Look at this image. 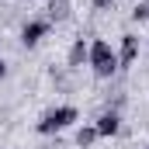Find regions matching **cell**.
I'll return each instance as SVG.
<instances>
[{
    "label": "cell",
    "mask_w": 149,
    "mask_h": 149,
    "mask_svg": "<svg viewBox=\"0 0 149 149\" xmlns=\"http://www.w3.org/2000/svg\"><path fill=\"white\" fill-rule=\"evenodd\" d=\"M87 66L94 70L97 80H111V76L118 73V49H111V42H104V38H94V42H90Z\"/></svg>",
    "instance_id": "obj_1"
},
{
    "label": "cell",
    "mask_w": 149,
    "mask_h": 149,
    "mask_svg": "<svg viewBox=\"0 0 149 149\" xmlns=\"http://www.w3.org/2000/svg\"><path fill=\"white\" fill-rule=\"evenodd\" d=\"M76 118H80V108H76V104H56V108H49V111L35 121V132L38 135H56V132L70 128Z\"/></svg>",
    "instance_id": "obj_2"
},
{
    "label": "cell",
    "mask_w": 149,
    "mask_h": 149,
    "mask_svg": "<svg viewBox=\"0 0 149 149\" xmlns=\"http://www.w3.org/2000/svg\"><path fill=\"white\" fill-rule=\"evenodd\" d=\"M49 31H52V24H49L45 17H28V21L21 24V45H24V49H35Z\"/></svg>",
    "instance_id": "obj_3"
},
{
    "label": "cell",
    "mask_w": 149,
    "mask_h": 149,
    "mask_svg": "<svg viewBox=\"0 0 149 149\" xmlns=\"http://www.w3.org/2000/svg\"><path fill=\"white\" fill-rule=\"evenodd\" d=\"M94 128H97V135L101 139H111L121 132V111H114V108H104V111L94 118Z\"/></svg>",
    "instance_id": "obj_4"
},
{
    "label": "cell",
    "mask_w": 149,
    "mask_h": 149,
    "mask_svg": "<svg viewBox=\"0 0 149 149\" xmlns=\"http://www.w3.org/2000/svg\"><path fill=\"white\" fill-rule=\"evenodd\" d=\"M139 35H132V31H125L121 35V45H118V70H128V66H135V59H139Z\"/></svg>",
    "instance_id": "obj_5"
},
{
    "label": "cell",
    "mask_w": 149,
    "mask_h": 149,
    "mask_svg": "<svg viewBox=\"0 0 149 149\" xmlns=\"http://www.w3.org/2000/svg\"><path fill=\"white\" fill-rule=\"evenodd\" d=\"M87 56H90V42L83 35H76L73 45H70V52H66V70H70V73L83 70V66H87Z\"/></svg>",
    "instance_id": "obj_6"
},
{
    "label": "cell",
    "mask_w": 149,
    "mask_h": 149,
    "mask_svg": "<svg viewBox=\"0 0 149 149\" xmlns=\"http://www.w3.org/2000/svg\"><path fill=\"white\" fill-rule=\"evenodd\" d=\"M73 17V0H49L45 3V21L49 24H63Z\"/></svg>",
    "instance_id": "obj_7"
},
{
    "label": "cell",
    "mask_w": 149,
    "mask_h": 149,
    "mask_svg": "<svg viewBox=\"0 0 149 149\" xmlns=\"http://www.w3.org/2000/svg\"><path fill=\"white\" fill-rule=\"evenodd\" d=\"M97 139H101V135H97L94 121H90V125H80V128H76V135H73V142H76L80 149H90L94 142H97Z\"/></svg>",
    "instance_id": "obj_8"
},
{
    "label": "cell",
    "mask_w": 149,
    "mask_h": 149,
    "mask_svg": "<svg viewBox=\"0 0 149 149\" xmlns=\"http://www.w3.org/2000/svg\"><path fill=\"white\" fill-rule=\"evenodd\" d=\"M132 21H149V0H135V7H132Z\"/></svg>",
    "instance_id": "obj_9"
},
{
    "label": "cell",
    "mask_w": 149,
    "mask_h": 149,
    "mask_svg": "<svg viewBox=\"0 0 149 149\" xmlns=\"http://www.w3.org/2000/svg\"><path fill=\"white\" fill-rule=\"evenodd\" d=\"M90 7L97 14H104V10H114V0H90Z\"/></svg>",
    "instance_id": "obj_10"
},
{
    "label": "cell",
    "mask_w": 149,
    "mask_h": 149,
    "mask_svg": "<svg viewBox=\"0 0 149 149\" xmlns=\"http://www.w3.org/2000/svg\"><path fill=\"white\" fill-rule=\"evenodd\" d=\"M0 80H7V63L0 59Z\"/></svg>",
    "instance_id": "obj_11"
},
{
    "label": "cell",
    "mask_w": 149,
    "mask_h": 149,
    "mask_svg": "<svg viewBox=\"0 0 149 149\" xmlns=\"http://www.w3.org/2000/svg\"><path fill=\"white\" fill-rule=\"evenodd\" d=\"M0 49H3V38H0Z\"/></svg>",
    "instance_id": "obj_12"
},
{
    "label": "cell",
    "mask_w": 149,
    "mask_h": 149,
    "mask_svg": "<svg viewBox=\"0 0 149 149\" xmlns=\"http://www.w3.org/2000/svg\"><path fill=\"white\" fill-rule=\"evenodd\" d=\"M146 149H149V146H146Z\"/></svg>",
    "instance_id": "obj_13"
}]
</instances>
